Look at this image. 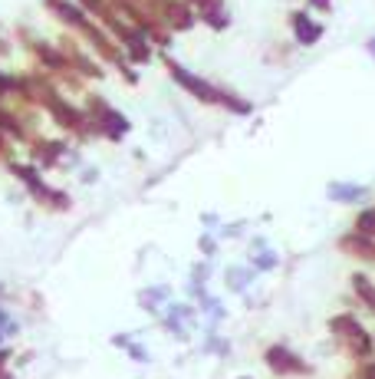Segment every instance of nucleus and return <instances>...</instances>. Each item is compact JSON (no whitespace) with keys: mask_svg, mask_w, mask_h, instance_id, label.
Instances as JSON below:
<instances>
[{"mask_svg":"<svg viewBox=\"0 0 375 379\" xmlns=\"http://www.w3.org/2000/svg\"><path fill=\"white\" fill-rule=\"evenodd\" d=\"M168 73H172V79H175L178 86H185L194 99H201V102H224V92H221V89H214L211 83H208V79H201V76L188 73L185 66L168 63Z\"/></svg>","mask_w":375,"mask_h":379,"instance_id":"1","label":"nucleus"},{"mask_svg":"<svg viewBox=\"0 0 375 379\" xmlns=\"http://www.w3.org/2000/svg\"><path fill=\"white\" fill-rule=\"evenodd\" d=\"M47 7H50V10L56 13V17H60L62 24L76 26L79 33H86L89 26H96L92 20H89L86 7H79V0H47Z\"/></svg>","mask_w":375,"mask_h":379,"instance_id":"2","label":"nucleus"},{"mask_svg":"<svg viewBox=\"0 0 375 379\" xmlns=\"http://www.w3.org/2000/svg\"><path fill=\"white\" fill-rule=\"evenodd\" d=\"M290 26H293V37H297V43H303V47H312V43H319V37H323V24H316V20H312V17H306L303 10L290 13Z\"/></svg>","mask_w":375,"mask_h":379,"instance_id":"3","label":"nucleus"},{"mask_svg":"<svg viewBox=\"0 0 375 379\" xmlns=\"http://www.w3.org/2000/svg\"><path fill=\"white\" fill-rule=\"evenodd\" d=\"M96 113H99V126L106 129L112 139H119L122 132H128V119H125L122 113H115V109L102 106V102H96Z\"/></svg>","mask_w":375,"mask_h":379,"instance_id":"4","label":"nucleus"},{"mask_svg":"<svg viewBox=\"0 0 375 379\" xmlns=\"http://www.w3.org/2000/svg\"><path fill=\"white\" fill-rule=\"evenodd\" d=\"M267 363H270L276 373H303L300 360H297L293 353H287V350H280V346H274V350L267 353Z\"/></svg>","mask_w":375,"mask_h":379,"instance_id":"5","label":"nucleus"},{"mask_svg":"<svg viewBox=\"0 0 375 379\" xmlns=\"http://www.w3.org/2000/svg\"><path fill=\"white\" fill-rule=\"evenodd\" d=\"M365 195L362 185H329V198L333 202H359Z\"/></svg>","mask_w":375,"mask_h":379,"instance_id":"6","label":"nucleus"},{"mask_svg":"<svg viewBox=\"0 0 375 379\" xmlns=\"http://www.w3.org/2000/svg\"><path fill=\"white\" fill-rule=\"evenodd\" d=\"M227 280H231L234 291H244L247 280H250V271H244V267H231V271H227Z\"/></svg>","mask_w":375,"mask_h":379,"instance_id":"7","label":"nucleus"},{"mask_svg":"<svg viewBox=\"0 0 375 379\" xmlns=\"http://www.w3.org/2000/svg\"><path fill=\"white\" fill-rule=\"evenodd\" d=\"M356 291L362 293L365 300H369V307H372V310H375V287H372V284H369V280H365V277H356Z\"/></svg>","mask_w":375,"mask_h":379,"instance_id":"8","label":"nucleus"},{"mask_svg":"<svg viewBox=\"0 0 375 379\" xmlns=\"http://www.w3.org/2000/svg\"><path fill=\"white\" fill-rule=\"evenodd\" d=\"M356 227H359L362 234H372V231H375V208H372V211H365V215L359 218V225H356Z\"/></svg>","mask_w":375,"mask_h":379,"instance_id":"9","label":"nucleus"},{"mask_svg":"<svg viewBox=\"0 0 375 379\" xmlns=\"http://www.w3.org/2000/svg\"><path fill=\"white\" fill-rule=\"evenodd\" d=\"M257 267H260V271H270V267H276V257H274L270 251L257 254Z\"/></svg>","mask_w":375,"mask_h":379,"instance_id":"10","label":"nucleus"},{"mask_svg":"<svg viewBox=\"0 0 375 379\" xmlns=\"http://www.w3.org/2000/svg\"><path fill=\"white\" fill-rule=\"evenodd\" d=\"M306 3H310L312 10H333V0H306Z\"/></svg>","mask_w":375,"mask_h":379,"instance_id":"11","label":"nucleus"},{"mask_svg":"<svg viewBox=\"0 0 375 379\" xmlns=\"http://www.w3.org/2000/svg\"><path fill=\"white\" fill-rule=\"evenodd\" d=\"M10 86H13V83H10V79H7L3 73H0V92H3V89H10Z\"/></svg>","mask_w":375,"mask_h":379,"instance_id":"12","label":"nucleus"},{"mask_svg":"<svg viewBox=\"0 0 375 379\" xmlns=\"http://www.w3.org/2000/svg\"><path fill=\"white\" fill-rule=\"evenodd\" d=\"M369 53H372V56H375V40H369Z\"/></svg>","mask_w":375,"mask_h":379,"instance_id":"13","label":"nucleus"},{"mask_svg":"<svg viewBox=\"0 0 375 379\" xmlns=\"http://www.w3.org/2000/svg\"><path fill=\"white\" fill-rule=\"evenodd\" d=\"M3 337H7V330H3V327H0V340H3Z\"/></svg>","mask_w":375,"mask_h":379,"instance_id":"14","label":"nucleus"}]
</instances>
